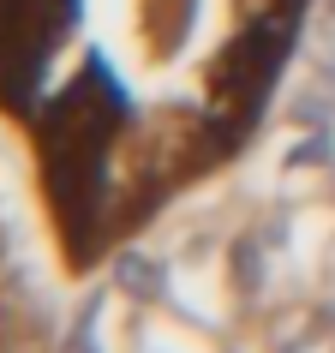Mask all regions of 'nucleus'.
Here are the masks:
<instances>
[{
    "instance_id": "obj_1",
    "label": "nucleus",
    "mask_w": 335,
    "mask_h": 353,
    "mask_svg": "<svg viewBox=\"0 0 335 353\" xmlns=\"http://www.w3.org/2000/svg\"><path fill=\"white\" fill-rule=\"evenodd\" d=\"M305 19L312 0H0V126L72 276L252 144Z\"/></svg>"
},
{
    "instance_id": "obj_2",
    "label": "nucleus",
    "mask_w": 335,
    "mask_h": 353,
    "mask_svg": "<svg viewBox=\"0 0 335 353\" xmlns=\"http://www.w3.org/2000/svg\"><path fill=\"white\" fill-rule=\"evenodd\" d=\"M0 353H30V317L19 305V281L0 270Z\"/></svg>"
}]
</instances>
